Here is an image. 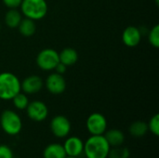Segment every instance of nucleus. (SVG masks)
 <instances>
[{
	"label": "nucleus",
	"instance_id": "nucleus-1",
	"mask_svg": "<svg viewBox=\"0 0 159 158\" xmlns=\"http://www.w3.org/2000/svg\"><path fill=\"white\" fill-rule=\"evenodd\" d=\"M110 145L103 135H91L84 143V152L87 158H108Z\"/></svg>",
	"mask_w": 159,
	"mask_h": 158
},
{
	"label": "nucleus",
	"instance_id": "nucleus-2",
	"mask_svg": "<svg viewBox=\"0 0 159 158\" xmlns=\"http://www.w3.org/2000/svg\"><path fill=\"white\" fill-rule=\"evenodd\" d=\"M20 91V81L17 75L9 72L0 74V100L10 101Z\"/></svg>",
	"mask_w": 159,
	"mask_h": 158
},
{
	"label": "nucleus",
	"instance_id": "nucleus-3",
	"mask_svg": "<svg viewBox=\"0 0 159 158\" xmlns=\"http://www.w3.org/2000/svg\"><path fill=\"white\" fill-rule=\"evenodd\" d=\"M20 7L25 18L33 20H39L45 18L48 8L46 0H22Z\"/></svg>",
	"mask_w": 159,
	"mask_h": 158
},
{
	"label": "nucleus",
	"instance_id": "nucleus-4",
	"mask_svg": "<svg viewBox=\"0 0 159 158\" xmlns=\"http://www.w3.org/2000/svg\"><path fill=\"white\" fill-rule=\"evenodd\" d=\"M0 126L6 134L16 136L21 131L22 121L16 112L12 110H5L0 115Z\"/></svg>",
	"mask_w": 159,
	"mask_h": 158
},
{
	"label": "nucleus",
	"instance_id": "nucleus-5",
	"mask_svg": "<svg viewBox=\"0 0 159 158\" xmlns=\"http://www.w3.org/2000/svg\"><path fill=\"white\" fill-rule=\"evenodd\" d=\"M36 64L43 71H52L60 62L59 53L53 48H45L36 56Z\"/></svg>",
	"mask_w": 159,
	"mask_h": 158
},
{
	"label": "nucleus",
	"instance_id": "nucleus-6",
	"mask_svg": "<svg viewBox=\"0 0 159 158\" xmlns=\"http://www.w3.org/2000/svg\"><path fill=\"white\" fill-rule=\"evenodd\" d=\"M86 127L90 135H103L107 130V120L101 113H92L87 119Z\"/></svg>",
	"mask_w": 159,
	"mask_h": 158
},
{
	"label": "nucleus",
	"instance_id": "nucleus-7",
	"mask_svg": "<svg viewBox=\"0 0 159 158\" xmlns=\"http://www.w3.org/2000/svg\"><path fill=\"white\" fill-rule=\"evenodd\" d=\"M50 130L57 138H66L71 131V122L64 115H56L50 121Z\"/></svg>",
	"mask_w": 159,
	"mask_h": 158
},
{
	"label": "nucleus",
	"instance_id": "nucleus-8",
	"mask_svg": "<svg viewBox=\"0 0 159 158\" xmlns=\"http://www.w3.org/2000/svg\"><path fill=\"white\" fill-rule=\"evenodd\" d=\"M25 110L28 117L34 122H42L48 115V106L41 101H34L29 102Z\"/></svg>",
	"mask_w": 159,
	"mask_h": 158
},
{
	"label": "nucleus",
	"instance_id": "nucleus-9",
	"mask_svg": "<svg viewBox=\"0 0 159 158\" xmlns=\"http://www.w3.org/2000/svg\"><path fill=\"white\" fill-rule=\"evenodd\" d=\"M47 89L54 95L61 94L66 89V81L62 74L53 73L49 74L46 79Z\"/></svg>",
	"mask_w": 159,
	"mask_h": 158
},
{
	"label": "nucleus",
	"instance_id": "nucleus-10",
	"mask_svg": "<svg viewBox=\"0 0 159 158\" xmlns=\"http://www.w3.org/2000/svg\"><path fill=\"white\" fill-rule=\"evenodd\" d=\"M67 156L78 157L84 152V142L76 136L68 137L62 144Z\"/></svg>",
	"mask_w": 159,
	"mask_h": 158
},
{
	"label": "nucleus",
	"instance_id": "nucleus-11",
	"mask_svg": "<svg viewBox=\"0 0 159 158\" xmlns=\"http://www.w3.org/2000/svg\"><path fill=\"white\" fill-rule=\"evenodd\" d=\"M43 85V80L38 75L33 74L20 82V89L25 94H35L42 89Z\"/></svg>",
	"mask_w": 159,
	"mask_h": 158
},
{
	"label": "nucleus",
	"instance_id": "nucleus-12",
	"mask_svg": "<svg viewBox=\"0 0 159 158\" xmlns=\"http://www.w3.org/2000/svg\"><path fill=\"white\" fill-rule=\"evenodd\" d=\"M142 39V33L139 28L135 26L127 27L122 34V41L129 47H137Z\"/></svg>",
	"mask_w": 159,
	"mask_h": 158
},
{
	"label": "nucleus",
	"instance_id": "nucleus-13",
	"mask_svg": "<svg viewBox=\"0 0 159 158\" xmlns=\"http://www.w3.org/2000/svg\"><path fill=\"white\" fill-rule=\"evenodd\" d=\"M103 136L106 139L111 148L122 146L125 142V134L120 129H112L106 130Z\"/></svg>",
	"mask_w": 159,
	"mask_h": 158
},
{
	"label": "nucleus",
	"instance_id": "nucleus-14",
	"mask_svg": "<svg viewBox=\"0 0 159 158\" xmlns=\"http://www.w3.org/2000/svg\"><path fill=\"white\" fill-rule=\"evenodd\" d=\"M66 156L63 145L57 142L48 144L43 151V158H65Z\"/></svg>",
	"mask_w": 159,
	"mask_h": 158
},
{
	"label": "nucleus",
	"instance_id": "nucleus-15",
	"mask_svg": "<svg viewBox=\"0 0 159 158\" xmlns=\"http://www.w3.org/2000/svg\"><path fill=\"white\" fill-rule=\"evenodd\" d=\"M60 62L63 63L66 66H71L76 63L78 60V53L75 48L65 47L59 53Z\"/></svg>",
	"mask_w": 159,
	"mask_h": 158
},
{
	"label": "nucleus",
	"instance_id": "nucleus-16",
	"mask_svg": "<svg viewBox=\"0 0 159 158\" xmlns=\"http://www.w3.org/2000/svg\"><path fill=\"white\" fill-rule=\"evenodd\" d=\"M21 20V13L16 8H9L5 15V23L9 28H18Z\"/></svg>",
	"mask_w": 159,
	"mask_h": 158
},
{
	"label": "nucleus",
	"instance_id": "nucleus-17",
	"mask_svg": "<svg viewBox=\"0 0 159 158\" xmlns=\"http://www.w3.org/2000/svg\"><path fill=\"white\" fill-rule=\"evenodd\" d=\"M18 28H19L20 34L25 37H30V36L34 35L36 31V25L34 23V20L28 19V18L22 19L20 20Z\"/></svg>",
	"mask_w": 159,
	"mask_h": 158
},
{
	"label": "nucleus",
	"instance_id": "nucleus-18",
	"mask_svg": "<svg viewBox=\"0 0 159 158\" xmlns=\"http://www.w3.org/2000/svg\"><path fill=\"white\" fill-rule=\"evenodd\" d=\"M129 133H130V135L132 137H134V138H142L144 135H146L149 130H148V126H147L146 122L138 120V121L133 122L129 126Z\"/></svg>",
	"mask_w": 159,
	"mask_h": 158
},
{
	"label": "nucleus",
	"instance_id": "nucleus-19",
	"mask_svg": "<svg viewBox=\"0 0 159 158\" xmlns=\"http://www.w3.org/2000/svg\"><path fill=\"white\" fill-rule=\"evenodd\" d=\"M12 102H13V105L15 106L16 109H18V110H25L26 107L29 104V100H28L25 93L19 92L16 96L13 97Z\"/></svg>",
	"mask_w": 159,
	"mask_h": 158
},
{
	"label": "nucleus",
	"instance_id": "nucleus-20",
	"mask_svg": "<svg viewBox=\"0 0 159 158\" xmlns=\"http://www.w3.org/2000/svg\"><path fill=\"white\" fill-rule=\"evenodd\" d=\"M130 152L126 147H114L110 149L108 158H129Z\"/></svg>",
	"mask_w": 159,
	"mask_h": 158
},
{
	"label": "nucleus",
	"instance_id": "nucleus-21",
	"mask_svg": "<svg viewBox=\"0 0 159 158\" xmlns=\"http://www.w3.org/2000/svg\"><path fill=\"white\" fill-rule=\"evenodd\" d=\"M149 43L156 48L159 47V25H155L149 32L148 34Z\"/></svg>",
	"mask_w": 159,
	"mask_h": 158
},
{
	"label": "nucleus",
	"instance_id": "nucleus-22",
	"mask_svg": "<svg viewBox=\"0 0 159 158\" xmlns=\"http://www.w3.org/2000/svg\"><path fill=\"white\" fill-rule=\"evenodd\" d=\"M148 126V130L151 131L155 136H158L159 135V115L156 114L154 116H152V118L150 119V121L147 123Z\"/></svg>",
	"mask_w": 159,
	"mask_h": 158
},
{
	"label": "nucleus",
	"instance_id": "nucleus-23",
	"mask_svg": "<svg viewBox=\"0 0 159 158\" xmlns=\"http://www.w3.org/2000/svg\"><path fill=\"white\" fill-rule=\"evenodd\" d=\"M0 158H14V155L9 146L0 144Z\"/></svg>",
	"mask_w": 159,
	"mask_h": 158
},
{
	"label": "nucleus",
	"instance_id": "nucleus-24",
	"mask_svg": "<svg viewBox=\"0 0 159 158\" xmlns=\"http://www.w3.org/2000/svg\"><path fill=\"white\" fill-rule=\"evenodd\" d=\"M4 5L8 8H17L20 6L22 0H2Z\"/></svg>",
	"mask_w": 159,
	"mask_h": 158
},
{
	"label": "nucleus",
	"instance_id": "nucleus-25",
	"mask_svg": "<svg viewBox=\"0 0 159 158\" xmlns=\"http://www.w3.org/2000/svg\"><path fill=\"white\" fill-rule=\"evenodd\" d=\"M66 69H67V66H66V65H64V64L61 63V62H59V63L56 65V67H55L54 70H56V73H57V74H63L66 72Z\"/></svg>",
	"mask_w": 159,
	"mask_h": 158
},
{
	"label": "nucleus",
	"instance_id": "nucleus-26",
	"mask_svg": "<svg viewBox=\"0 0 159 158\" xmlns=\"http://www.w3.org/2000/svg\"><path fill=\"white\" fill-rule=\"evenodd\" d=\"M65 158H78V157H72V156H66Z\"/></svg>",
	"mask_w": 159,
	"mask_h": 158
},
{
	"label": "nucleus",
	"instance_id": "nucleus-27",
	"mask_svg": "<svg viewBox=\"0 0 159 158\" xmlns=\"http://www.w3.org/2000/svg\"><path fill=\"white\" fill-rule=\"evenodd\" d=\"M0 29H1V26H0Z\"/></svg>",
	"mask_w": 159,
	"mask_h": 158
}]
</instances>
